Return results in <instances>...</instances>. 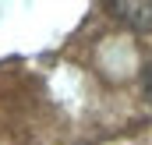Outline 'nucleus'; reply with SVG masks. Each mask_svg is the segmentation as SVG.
I'll return each mask as SVG.
<instances>
[{
    "instance_id": "1",
    "label": "nucleus",
    "mask_w": 152,
    "mask_h": 145,
    "mask_svg": "<svg viewBox=\"0 0 152 145\" xmlns=\"http://www.w3.org/2000/svg\"><path fill=\"white\" fill-rule=\"evenodd\" d=\"M113 11L134 29H152V4H113Z\"/></svg>"
},
{
    "instance_id": "2",
    "label": "nucleus",
    "mask_w": 152,
    "mask_h": 145,
    "mask_svg": "<svg viewBox=\"0 0 152 145\" xmlns=\"http://www.w3.org/2000/svg\"><path fill=\"white\" fill-rule=\"evenodd\" d=\"M149 99H152V67H149Z\"/></svg>"
}]
</instances>
